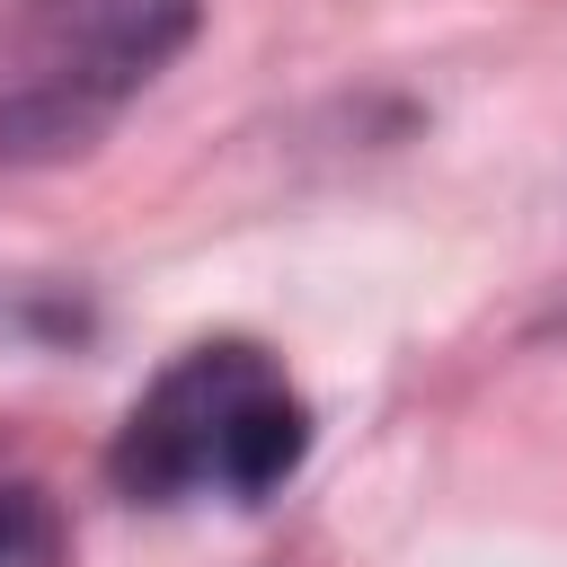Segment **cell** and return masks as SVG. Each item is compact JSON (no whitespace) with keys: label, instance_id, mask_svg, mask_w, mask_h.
<instances>
[{"label":"cell","instance_id":"obj_1","mask_svg":"<svg viewBox=\"0 0 567 567\" xmlns=\"http://www.w3.org/2000/svg\"><path fill=\"white\" fill-rule=\"evenodd\" d=\"M310 452V408L284 381V363L248 337L186 346L115 425L106 478L133 505H186V496H230L257 505L275 496Z\"/></svg>","mask_w":567,"mask_h":567},{"label":"cell","instance_id":"obj_2","mask_svg":"<svg viewBox=\"0 0 567 567\" xmlns=\"http://www.w3.org/2000/svg\"><path fill=\"white\" fill-rule=\"evenodd\" d=\"M204 0H0V159L89 151L186 44Z\"/></svg>","mask_w":567,"mask_h":567},{"label":"cell","instance_id":"obj_3","mask_svg":"<svg viewBox=\"0 0 567 567\" xmlns=\"http://www.w3.org/2000/svg\"><path fill=\"white\" fill-rule=\"evenodd\" d=\"M44 549H53L44 496H35V487H0V567H35Z\"/></svg>","mask_w":567,"mask_h":567}]
</instances>
